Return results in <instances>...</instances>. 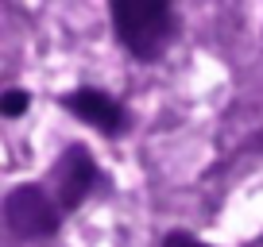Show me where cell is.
<instances>
[{"label":"cell","instance_id":"obj_1","mask_svg":"<svg viewBox=\"0 0 263 247\" xmlns=\"http://www.w3.org/2000/svg\"><path fill=\"white\" fill-rule=\"evenodd\" d=\"M116 43L140 62L159 58L178 35V16L166 0H112L108 8Z\"/></svg>","mask_w":263,"mask_h":247},{"label":"cell","instance_id":"obj_2","mask_svg":"<svg viewBox=\"0 0 263 247\" xmlns=\"http://www.w3.org/2000/svg\"><path fill=\"white\" fill-rule=\"evenodd\" d=\"M0 216H4V228L16 239H47L62 228L66 213L58 209V201L50 197V190L43 181H24L4 197L0 205Z\"/></svg>","mask_w":263,"mask_h":247},{"label":"cell","instance_id":"obj_3","mask_svg":"<svg viewBox=\"0 0 263 247\" xmlns=\"http://www.w3.org/2000/svg\"><path fill=\"white\" fill-rule=\"evenodd\" d=\"M97 181H101V170H97V162H93V155L82 143H70V147L54 158L50 178L43 181V186H47L50 197L58 201V209L70 216L74 209L85 205V197L97 190Z\"/></svg>","mask_w":263,"mask_h":247},{"label":"cell","instance_id":"obj_4","mask_svg":"<svg viewBox=\"0 0 263 247\" xmlns=\"http://www.w3.org/2000/svg\"><path fill=\"white\" fill-rule=\"evenodd\" d=\"M62 108L66 112H74L82 123L97 128L101 135H124L128 132V108L105 89H93V85H82V89H70L62 97Z\"/></svg>","mask_w":263,"mask_h":247},{"label":"cell","instance_id":"obj_5","mask_svg":"<svg viewBox=\"0 0 263 247\" xmlns=\"http://www.w3.org/2000/svg\"><path fill=\"white\" fill-rule=\"evenodd\" d=\"M27 108H31V93L27 89H4L0 93V116H4V120H16Z\"/></svg>","mask_w":263,"mask_h":247},{"label":"cell","instance_id":"obj_6","mask_svg":"<svg viewBox=\"0 0 263 247\" xmlns=\"http://www.w3.org/2000/svg\"><path fill=\"white\" fill-rule=\"evenodd\" d=\"M163 247H209V243H201V239L190 236V232H171V236L163 239Z\"/></svg>","mask_w":263,"mask_h":247}]
</instances>
